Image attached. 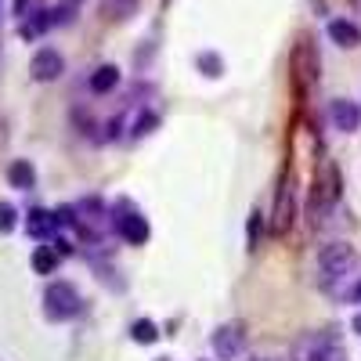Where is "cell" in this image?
Here are the masks:
<instances>
[{
	"label": "cell",
	"instance_id": "obj_1",
	"mask_svg": "<svg viewBox=\"0 0 361 361\" xmlns=\"http://www.w3.org/2000/svg\"><path fill=\"white\" fill-rule=\"evenodd\" d=\"M83 311V296L73 282H51L44 289V314L51 322H69Z\"/></svg>",
	"mask_w": 361,
	"mask_h": 361
},
{
	"label": "cell",
	"instance_id": "obj_2",
	"mask_svg": "<svg viewBox=\"0 0 361 361\" xmlns=\"http://www.w3.org/2000/svg\"><path fill=\"white\" fill-rule=\"evenodd\" d=\"M354 264H357V257H354V250H350L347 243H329V246H322V253H318L322 286H336L340 279H347L350 271H354Z\"/></svg>",
	"mask_w": 361,
	"mask_h": 361
},
{
	"label": "cell",
	"instance_id": "obj_3",
	"mask_svg": "<svg viewBox=\"0 0 361 361\" xmlns=\"http://www.w3.org/2000/svg\"><path fill=\"white\" fill-rule=\"evenodd\" d=\"M293 224H296V180H293V170L286 166L282 177H279L275 209H271V231H275V235H289Z\"/></svg>",
	"mask_w": 361,
	"mask_h": 361
},
{
	"label": "cell",
	"instance_id": "obj_4",
	"mask_svg": "<svg viewBox=\"0 0 361 361\" xmlns=\"http://www.w3.org/2000/svg\"><path fill=\"white\" fill-rule=\"evenodd\" d=\"M112 228H116V235L123 238L127 246H145V243H148V235H152L148 221L137 214L134 202H127V199H119V202H116V209H112Z\"/></svg>",
	"mask_w": 361,
	"mask_h": 361
},
{
	"label": "cell",
	"instance_id": "obj_5",
	"mask_svg": "<svg viewBox=\"0 0 361 361\" xmlns=\"http://www.w3.org/2000/svg\"><path fill=\"white\" fill-rule=\"evenodd\" d=\"M293 83H296L300 94H307L318 83V47L307 37H300L296 47H293Z\"/></svg>",
	"mask_w": 361,
	"mask_h": 361
},
{
	"label": "cell",
	"instance_id": "obj_6",
	"mask_svg": "<svg viewBox=\"0 0 361 361\" xmlns=\"http://www.w3.org/2000/svg\"><path fill=\"white\" fill-rule=\"evenodd\" d=\"M109 224H112V214L105 209V202H102L98 195H90V199H80V202H76V228H80L87 238H98Z\"/></svg>",
	"mask_w": 361,
	"mask_h": 361
},
{
	"label": "cell",
	"instance_id": "obj_7",
	"mask_svg": "<svg viewBox=\"0 0 361 361\" xmlns=\"http://www.w3.org/2000/svg\"><path fill=\"white\" fill-rule=\"evenodd\" d=\"M340 199V170L333 159H325L318 166V185H314V199H311V214H322V206L329 209Z\"/></svg>",
	"mask_w": 361,
	"mask_h": 361
},
{
	"label": "cell",
	"instance_id": "obj_8",
	"mask_svg": "<svg viewBox=\"0 0 361 361\" xmlns=\"http://www.w3.org/2000/svg\"><path fill=\"white\" fill-rule=\"evenodd\" d=\"M243 350H246V329H243V322H224L214 333V354L221 361H235Z\"/></svg>",
	"mask_w": 361,
	"mask_h": 361
},
{
	"label": "cell",
	"instance_id": "obj_9",
	"mask_svg": "<svg viewBox=\"0 0 361 361\" xmlns=\"http://www.w3.org/2000/svg\"><path fill=\"white\" fill-rule=\"evenodd\" d=\"M29 73H33V80H40V83H51V80H58L66 73V58L54 47H40L33 54V62H29Z\"/></svg>",
	"mask_w": 361,
	"mask_h": 361
},
{
	"label": "cell",
	"instance_id": "obj_10",
	"mask_svg": "<svg viewBox=\"0 0 361 361\" xmlns=\"http://www.w3.org/2000/svg\"><path fill=\"white\" fill-rule=\"evenodd\" d=\"M329 119H333V127L343 130V134H354L361 127V109L347 98H336V102H329Z\"/></svg>",
	"mask_w": 361,
	"mask_h": 361
},
{
	"label": "cell",
	"instance_id": "obj_11",
	"mask_svg": "<svg viewBox=\"0 0 361 361\" xmlns=\"http://www.w3.org/2000/svg\"><path fill=\"white\" fill-rule=\"evenodd\" d=\"M329 40H333L336 47H357L361 44V29L347 18H333L329 22Z\"/></svg>",
	"mask_w": 361,
	"mask_h": 361
},
{
	"label": "cell",
	"instance_id": "obj_12",
	"mask_svg": "<svg viewBox=\"0 0 361 361\" xmlns=\"http://www.w3.org/2000/svg\"><path fill=\"white\" fill-rule=\"evenodd\" d=\"M54 228H58V221H54L51 209H29V217H25V231L33 235V238H51V235H54Z\"/></svg>",
	"mask_w": 361,
	"mask_h": 361
},
{
	"label": "cell",
	"instance_id": "obj_13",
	"mask_svg": "<svg viewBox=\"0 0 361 361\" xmlns=\"http://www.w3.org/2000/svg\"><path fill=\"white\" fill-rule=\"evenodd\" d=\"M8 180H11V188L29 192V188L37 185V170H33V163H29V159H15V163L8 166Z\"/></svg>",
	"mask_w": 361,
	"mask_h": 361
},
{
	"label": "cell",
	"instance_id": "obj_14",
	"mask_svg": "<svg viewBox=\"0 0 361 361\" xmlns=\"http://www.w3.org/2000/svg\"><path fill=\"white\" fill-rule=\"evenodd\" d=\"M137 8H141V0H102V15L109 22H127L137 15Z\"/></svg>",
	"mask_w": 361,
	"mask_h": 361
},
{
	"label": "cell",
	"instance_id": "obj_15",
	"mask_svg": "<svg viewBox=\"0 0 361 361\" xmlns=\"http://www.w3.org/2000/svg\"><path fill=\"white\" fill-rule=\"evenodd\" d=\"M51 25H54V22H51V11H33L29 18H22L18 33H22V40H37L40 33H47Z\"/></svg>",
	"mask_w": 361,
	"mask_h": 361
},
{
	"label": "cell",
	"instance_id": "obj_16",
	"mask_svg": "<svg viewBox=\"0 0 361 361\" xmlns=\"http://www.w3.org/2000/svg\"><path fill=\"white\" fill-rule=\"evenodd\" d=\"M116 83H119L116 66H98L94 73H90V90H94V94H109V90H116Z\"/></svg>",
	"mask_w": 361,
	"mask_h": 361
},
{
	"label": "cell",
	"instance_id": "obj_17",
	"mask_svg": "<svg viewBox=\"0 0 361 361\" xmlns=\"http://www.w3.org/2000/svg\"><path fill=\"white\" fill-rule=\"evenodd\" d=\"M314 361H347V350L336 333H322V347H318Z\"/></svg>",
	"mask_w": 361,
	"mask_h": 361
},
{
	"label": "cell",
	"instance_id": "obj_18",
	"mask_svg": "<svg viewBox=\"0 0 361 361\" xmlns=\"http://www.w3.org/2000/svg\"><path fill=\"white\" fill-rule=\"evenodd\" d=\"M58 260H62V253H58L54 246H37V253H33V271H37V275H54Z\"/></svg>",
	"mask_w": 361,
	"mask_h": 361
},
{
	"label": "cell",
	"instance_id": "obj_19",
	"mask_svg": "<svg viewBox=\"0 0 361 361\" xmlns=\"http://www.w3.org/2000/svg\"><path fill=\"white\" fill-rule=\"evenodd\" d=\"M318 347H322V333H304L293 343V361H314Z\"/></svg>",
	"mask_w": 361,
	"mask_h": 361
},
{
	"label": "cell",
	"instance_id": "obj_20",
	"mask_svg": "<svg viewBox=\"0 0 361 361\" xmlns=\"http://www.w3.org/2000/svg\"><path fill=\"white\" fill-rule=\"evenodd\" d=\"M195 66H199V73L202 76H224V62H221V54L217 51H199L195 54Z\"/></svg>",
	"mask_w": 361,
	"mask_h": 361
},
{
	"label": "cell",
	"instance_id": "obj_21",
	"mask_svg": "<svg viewBox=\"0 0 361 361\" xmlns=\"http://www.w3.org/2000/svg\"><path fill=\"white\" fill-rule=\"evenodd\" d=\"M130 340H134V343H156V340H159V325L148 322V318H137V322L130 325Z\"/></svg>",
	"mask_w": 361,
	"mask_h": 361
},
{
	"label": "cell",
	"instance_id": "obj_22",
	"mask_svg": "<svg viewBox=\"0 0 361 361\" xmlns=\"http://www.w3.org/2000/svg\"><path fill=\"white\" fill-rule=\"evenodd\" d=\"M159 127V116L152 112V109H145L137 119H134V127H130V137H145V134H152Z\"/></svg>",
	"mask_w": 361,
	"mask_h": 361
},
{
	"label": "cell",
	"instance_id": "obj_23",
	"mask_svg": "<svg viewBox=\"0 0 361 361\" xmlns=\"http://www.w3.org/2000/svg\"><path fill=\"white\" fill-rule=\"evenodd\" d=\"M15 224H18L15 206H11V202H0V231H11Z\"/></svg>",
	"mask_w": 361,
	"mask_h": 361
},
{
	"label": "cell",
	"instance_id": "obj_24",
	"mask_svg": "<svg viewBox=\"0 0 361 361\" xmlns=\"http://www.w3.org/2000/svg\"><path fill=\"white\" fill-rule=\"evenodd\" d=\"M73 15H76V8H73V4H58V8H51V22H54V25L73 22Z\"/></svg>",
	"mask_w": 361,
	"mask_h": 361
},
{
	"label": "cell",
	"instance_id": "obj_25",
	"mask_svg": "<svg viewBox=\"0 0 361 361\" xmlns=\"http://www.w3.org/2000/svg\"><path fill=\"white\" fill-rule=\"evenodd\" d=\"M37 4H40V0H15V18H29L33 11H40Z\"/></svg>",
	"mask_w": 361,
	"mask_h": 361
},
{
	"label": "cell",
	"instance_id": "obj_26",
	"mask_svg": "<svg viewBox=\"0 0 361 361\" xmlns=\"http://www.w3.org/2000/svg\"><path fill=\"white\" fill-rule=\"evenodd\" d=\"M343 304H361V282H354V286L343 293Z\"/></svg>",
	"mask_w": 361,
	"mask_h": 361
},
{
	"label": "cell",
	"instance_id": "obj_27",
	"mask_svg": "<svg viewBox=\"0 0 361 361\" xmlns=\"http://www.w3.org/2000/svg\"><path fill=\"white\" fill-rule=\"evenodd\" d=\"M257 235H260V214H253V224H250V246H257Z\"/></svg>",
	"mask_w": 361,
	"mask_h": 361
},
{
	"label": "cell",
	"instance_id": "obj_28",
	"mask_svg": "<svg viewBox=\"0 0 361 361\" xmlns=\"http://www.w3.org/2000/svg\"><path fill=\"white\" fill-rule=\"evenodd\" d=\"M350 329H354V333H361V314H354V322H350Z\"/></svg>",
	"mask_w": 361,
	"mask_h": 361
},
{
	"label": "cell",
	"instance_id": "obj_29",
	"mask_svg": "<svg viewBox=\"0 0 361 361\" xmlns=\"http://www.w3.org/2000/svg\"><path fill=\"white\" fill-rule=\"evenodd\" d=\"M253 361H264V357H253Z\"/></svg>",
	"mask_w": 361,
	"mask_h": 361
},
{
	"label": "cell",
	"instance_id": "obj_30",
	"mask_svg": "<svg viewBox=\"0 0 361 361\" xmlns=\"http://www.w3.org/2000/svg\"><path fill=\"white\" fill-rule=\"evenodd\" d=\"M159 361H170V357H159Z\"/></svg>",
	"mask_w": 361,
	"mask_h": 361
}]
</instances>
